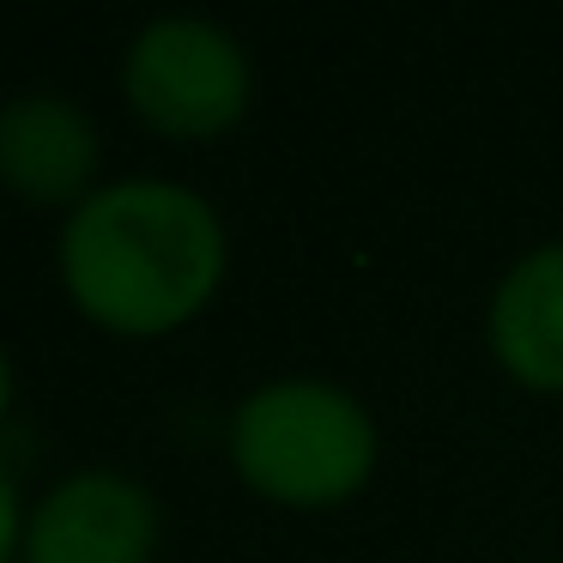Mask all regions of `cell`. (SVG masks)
Wrapping results in <instances>:
<instances>
[{"instance_id": "6da1fadb", "label": "cell", "mask_w": 563, "mask_h": 563, "mask_svg": "<svg viewBox=\"0 0 563 563\" xmlns=\"http://www.w3.org/2000/svg\"><path fill=\"white\" fill-rule=\"evenodd\" d=\"M231 267L224 219L200 188L122 176L62 224V285L86 321L128 340L176 333L219 297Z\"/></svg>"}, {"instance_id": "7a4b0ae2", "label": "cell", "mask_w": 563, "mask_h": 563, "mask_svg": "<svg viewBox=\"0 0 563 563\" xmlns=\"http://www.w3.org/2000/svg\"><path fill=\"white\" fill-rule=\"evenodd\" d=\"M231 466L261 503L340 509L382 466V430L352 388L328 376H273L231 412Z\"/></svg>"}, {"instance_id": "3957f363", "label": "cell", "mask_w": 563, "mask_h": 563, "mask_svg": "<svg viewBox=\"0 0 563 563\" xmlns=\"http://www.w3.org/2000/svg\"><path fill=\"white\" fill-rule=\"evenodd\" d=\"M122 98L164 140H219L255 103V62L212 19L164 13L128 43Z\"/></svg>"}, {"instance_id": "277c9868", "label": "cell", "mask_w": 563, "mask_h": 563, "mask_svg": "<svg viewBox=\"0 0 563 563\" xmlns=\"http://www.w3.org/2000/svg\"><path fill=\"white\" fill-rule=\"evenodd\" d=\"M158 551V503L134 473L86 466L43 490L25 515L31 563H152Z\"/></svg>"}, {"instance_id": "5b68a950", "label": "cell", "mask_w": 563, "mask_h": 563, "mask_svg": "<svg viewBox=\"0 0 563 563\" xmlns=\"http://www.w3.org/2000/svg\"><path fill=\"white\" fill-rule=\"evenodd\" d=\"M98 128L62 91H19L0 103V183L31 207H67L98 195Z\"/></svg>"}, {"instance_id": "8992f818", "label": "cell", "mask_w": 563, "mask_h": 563, "mask_svg": "<svg viewBox=\"0 0 563 563\" xmlns=\"http://www.w3.org/2000/svg\"><path fill=\"white\" fill-rule=\"evenodd\" d=\"M485 345L515 388L563 400V236L515 255L490 285Z\"/></svg>"}, {"instance_id": "52a82bcc", "label": "cell", "mask_w": 563, "mask_h": 563, "mask_svg": "<svg viewBox=\"0 0 563 563\" xmlns=\"http://www.w3.org/2000/svg\"><path fill=\"white\" fill-rule=\"evenodd\" d=\"M25 545V515H19V490H13V473L0 466V563Z\"/></svg>"}, {"instance_id": "ba28073f", "label": "cell", "mask_w": 563, "mask_h": 563, "mask_svg": "<svg viewBox=\"0 0 563 563\" xmlns=\"http://www.w3.org/2000/svg\"><path fill=\"white\" fill-rule=\"evenodd\" d=\"M7 400H13V364H7V352H0V412H7Z\"/></svg>"}]
</instances>
